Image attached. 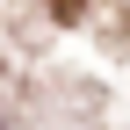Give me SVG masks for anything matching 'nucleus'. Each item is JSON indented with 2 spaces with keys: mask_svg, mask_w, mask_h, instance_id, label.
<instances>
[{
  "mask_svg": "<svg viewBox=\"0 0 130 130\" xmlns=\"http://www.w3.org/2000/svg\"><path fill=\"white\" fill-rule=\"evenodd\" d=\"M51 14H58V22H79V14H87V0H51Z\"/></svg>",
  "mask_w": 130,
  "mask_h": 130,
  "instance_id": "nucleus-1",
  "label": "nucleus"
}]
</instances>
